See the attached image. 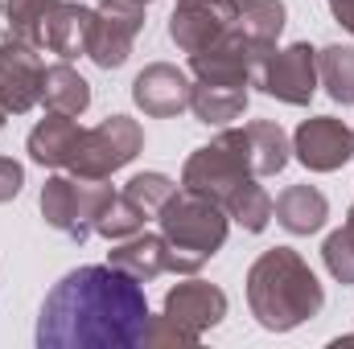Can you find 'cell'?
<instances>
[{"label": "cell", "instance_id": "1", "mask_svg": "<svg viewBox=\"0 0 354 349\" xmlns=\"http://www.w3.org/2000/svg\"><path fill=\"white\" fill-rule=\"evenodd\" d=\"M145 283L111 263H91L54 283L37 317L41 349H136L149 346Z\"/></svg>", "mask_w": 354, "mask_h": 349}, {"label": "cell", "instance_id": "2", "mask_svg": "<svg viewBox=\"0 0 354 349\" xmlns=\"http://www.w3.org/2000/svg\"><path fill=\"white\" fill-rule=\"evenodd\" d=\"M260 177L248 169L231 128H223L206 148H198L185 169H181V189H194L210 201H218L227 210L231 222H239L248 235H260L272 222V197L264 185H256Z\"/></svg>", "mask_w": 354, "mask_h": 349}, {"label": "cell", "instance_id": "3", "mask_svg": "<svg viewBox=\"0 0 354 349\" xmlns=\"http://www.w3.org/2000/svg\"><path fill=\"white\" fill-rule=\"evenodd\" d=\"M248 304L268 333H288L322 312L326 292L292 247H272L248 271Z\"/></svg>", "mask_w": 354, "mask_h": 349}, {"label": "cell", "instance_id": "4", "mask_svg": "<svg viewBox=\"0 0 354 349\" xmlns=\"http://www.w3.org/2000/svg\"><path fill=\"white\" fill-rule=\"evenodd\" d=\"M227 317V292L206 283V279H189L177 283L165 296L161 317L149 321V346H198L206 329H214Z\"/></svg>", "mask_w": 354, "mask_h": 349}, {"label": "cell", "instance_id": "5", "mask_svg": "<svg viewBox=\"0 0 354 349\" xmlns=\"http://www.w3.org/2000/svg\"><path fill=\"white\" fill-rule=\"evenodd\" d=\"M157 222H161V235L174 243L177 251L185 255H198V259H210L223 243H227V210L194 189H174L169 201L157 210Z\"/></svg>", "mask_w": 354, "mask_h": 349}, {"label": "cell", "instance_id": "6", "mask_svg": "<svg viewBox=\"0 0 354 349\" xmlns=\"http://www.w3.org/2000/svg\"><path fill=\"white\" fill-rule=\"evenodd\" d=\"M107 197H111V185H103V181L58 173L41 189V214L71 243H87L95 235V222H99V210H103Z\"/></svg>", "mask_w": 354, "mask_h": 349}, {"label": "cell", "instance_id": "7", "mask_svg": "<svg viewBox=\"0 0 354 349\" xmlns=\"http://www.w3.org/2000/svg\"><path fill=\"white\" fill-rule=\"evenodd\" d=\"M140 148H145L140 123L128 119V115H107L99 128H83L79 148H75L66 173L87 177V181H107L115 169H124L128 161H136Z\"/></svg>", "mask_w": 354, "mask_h": 349}, {"label": "cell", "instance_id": "8", "mask_svg": "<svg viewBox=\"0 0 354 349\" xmlns=\"http://www.w3.org/2000/svg\"><path fill=\"white\" fill-rule=\"evenodd\" d=\"M272 50L256 46L252 37H243L235 25L214 41L206 46L202 54H189V70L198 83H231V87H252L256 83V70Z\"/></svg>", "mask_w": 354, "mask_h": 349}, {"label": "cell", "instance_id": "9", "mask_svg": "<svg viewBox=\"0 0 354 349\" xmlns=\"http://www.w3.org/2000/svg\"><path fill=\"white\" fill-rule=\"evenodd\" d=\"M140 29H145V0H99L87 58L103 70H120Z\"/></svg>", "mask_w": 354, "mask_h": 349}, {"label": "cell", "instance_id": "10", "mask_svg": "<svg viewBox=\"0 0 354 349\" xmlns=\"http://www.w3.org/2000/svg\"><path fill=\"white\" fill-rule=\"evenodd\" d=\"M256 87L272 99H280V103L305 107L317 90V50L305 46V41L272 50L256 70Z\"/></svg>", "mask_w": 354, "mask_h": 349}, {"label": "cell", "instance_id": "11", "mask_svg": "<svg viewBox=\"0 0 354 349\" xmlns=\"http://www.w3.org/2000/svg\"><path fill=\"white\" fill-rule=\"evenodd\" d=\"M41 46L21 41V37H4L0 41V103L8 115H25L29 107L41 103V79H46V62L37 54Z\"/></svg>", "mask_w": 354, "mask_h": 349}, {"label": "cell", "instance_id": "12", "mask_svg": "<svg viewBox=\"0 0 354 349\" xmlns=\"http://www.w3.org/2000/svg\"><path fill=\"white\" fill-rule=\"evenodd\" d=\"M107 263H111V267H120V271H128L132 279L149 283V279H157V275H165V271L194 275L206 259L177 251L165 235H140V230H136L132 239H120V247L111 251V259H107Z\"/></svg>", "mask_w": 354, "mask_h": 349}, {"label": "cell", "instance_id": "13", "mask_svg": "<svg viewBox=\"0 0 354 349\" xmlns=\"http://www.w3.org/2000/svg\"><path fill=\"white\" fill-rule=\"evenodd\" d=\"M239 0H177L169 17V37L181 54H202L235 25Z\"/></svg>", "mask_w": 354, "mask_h": 349}, {"label": "cell", "instance_id": "14", "mask_svg": "<svg viewBox=\"0 0 354 349\" xmlns=\"http://www.w3.org/2000/svg\"><path fill=\"white\" fill-rule=\"evenodd\" d=\"M292 152L309 173H334L354 157V132L334 115H313L292 132Z\"/></svg>", "mask_w": 354, "mask_h": 349}, {"label": "cell", "instance_id": "15", "mask_svg": "<svg viewBox=\"0 0 354 349\" xmlns=\"http://www.w3.org/2000/svg\"><path fill=\"white\" fill-rule=\"evenodd\" d=\"M189 94H194V83L185 79V70H177L169 62H153L136 74L132 83V99L145 115L153 119H169V115H181L189 107Z\"/></svg>", "mask_w": 354, "mask_h": 349}, {"label": "cell", "instance_id": "16", "mask_svg": "<svg viewBox=\"0 0 354 349\" xmlns=\"http://www.w3.org/2000/svg\"><path fill=\"white\" fill-rule=\"evenodd\" d=\"M231 136H235V144H239L248 169L256 177H276L288 165L292 140L284 136L280 123H272V119H252V123H243V128H231Z\"/></svg>", "mask_w": 354, "mask_h": 349}, {"label": "cell", "instance_id": "17", "mask_svg": "<svg viewBox=\"0 0 354 349\" xmlns=\"http://www.w3.org/2000/svg\"><path fill=\"white\" fill-rule=\"evenodd\" d=\"M91 33H95V8L87 4H58L46 21V33H41V46L50 54H58L62 62H75L91 50Z\"/></svg>", "mask_w": 354, "mask_h": 349}, {"label": "cell", "instance_id": "18", "mask_svg": "<svg viewBox=\"0 0 354 349\" xmlns=\"http://www.w3.org/2000/svg\"><path fill=\"white\" fill-rule=\"evenodd\" d=\"M79 136H83V128H79L75 115L50 111V115L29 132L25 148H29V157H33L37 165H46V169H66L71 157H75V148H79Z\"/></svg>", "mask_w": 354, "mask_h": 349}, {"label": "cell", "instance_id": "19", "mask_svg": "<svg viewBox=\"0 0 354 349\" xmlns=\"http://www.w3.org/2000/svg\"><path fill=\"white\" fill-rule=\"evenodd\" d=\"M272 218L288 230V235H317L330 218V201L322 189L313 185H288L276 201H272Z\"/></svg>", "mask_w": 354, "mask_h": 349}, {"label": "cell", "instance_id": "20", "mask_svg": "<svg viewBox=\"0 0 354 349\" xmlns=\"http://www.w3.org/2000/svg\"><path fill=\"white\" fill-rule=\"evenodd\" d=\"M189 111H194L206 128H227L231 119H239V115L248 111V87H231V83H194Z\"/></svg>", "mask_w": 354, "mask_h": 349}, {"label": "cell", "instance_id": "21", "mask_svg": "<svg viewBox=\"0 0 354 349\" xmlns=\"http://www.w3.org/2000/svg\"><path fill=\"white\" fill-rule=\"evenodd\" d=\"M41 103H46V111L83 115V111L91 107L87 79H83L71 62H54V66H46V79H41Z\"/></svg>", "mask_w": 354, "mask_h": 349}, {"label": "cell", "instance_id": "22", "mask_svg": "<svg viewBox=\"0 0 354 349\" xmlns=\"http://www.w3.org/2000/svg\"><path fill=\"white\" fill-rule=\"evenodd\" d=\"M235 29L243 37H252L256 46L276 50V37L284 33V0H239Z\"/></svg>", "mask_w": 354, "mask_h": 349}, {"label": "cell", "instance_id": "23", "mask_svg": "<svg viewBox=\"0 0 354 349\" xmlns=\"http://www.w3.org/2000/svg\"><path fill=\"white\" fill-rule=\"evenodd\" d=\"M317 83L342 107L354 103V46H326L317 50Z\"/></svg>", "mask_w": 354, "mask_h": 349}, {"label": "cell", "instance_id": "24", "mask_svg": "<svg viewBox=\"0 0 354 349\" xmlns=\"http://www.w3.org/2000/svg\"><path fill=\"white\" fill-rule=\"evenodd\" d=\"M145 218H149V214H145L128 193H111V197L103 201V210H99L95 235H103V239L120 243V239H132V235L145 226Z\"/></svg>", "mask_w": 354, "mask_h": 349}, {"label": "cell", "instance_id": "25", "mask_svg": "<svg viewBox=\"0 0 354 349\" xmlns=\"http://www.w3.org/2000/svg\"><path fill=\"white\" fill-rule=\"evenodd\" d=\"M58 4H62V0H8V4H4V12H8V33L21 37V41L41 46L46 21H50V12H54Z\"/></svg>", "mask_w": 354, "mask_h": 349}, {"label": "cell", "instance_id": "26", "mask_svg": "<svg viewBox=\"0 0 354 349\" xmlns=\"http://www.w3.org/2000/svg\"><path fill=\"white\" fill-rule=\"evenodd\" d=\"M322 259H326V271L338 283H354V206H351V214H346V226L326 239Z\"/></svg>", "mask_w": 354, "mask_h": 349}, {"label": "cell", "instance_id": "27", "mask_svg": "<svg viewBox=\"0 0 354 349\" xmlns=\"http://www.w3.org/2000/svg\"><path fill=\"white\" fill-rule=\"evenodd\" d=\"M124 193L149 214V218H157V210L169 201V193H174V181L165 173H136L128 185H124Z\"/></svg>", "mask_w": 354, "mask_h": 349}, {"label": "cell", "instance_id": "28", "mask_svg": "<svg viewBox=\"0 0 354 349\" xmlns=\"http://www.w3.org/2000/svg\"><path fill=\"white\" fill-rule=\"evenodd\" d=\"M21 185H25V169H21L12 157H0V206L12 201V197L21 193Z\"/></svg>", "mask_w": 354, "mask_h": 349}, {"label": "cell", "instance_id": "29", "mask_svg": "<svg viewBox=\"0 0 354 349\" xmlns=\"http://www.w3.org/2000/svg\"><path fill=\"white\" fill-rule=\"evenodd\" d=\"M326 4H330L334 21H338V25H342V29L354 37V0H326Z\"/></svg>", "mask_w": 354, "mask_h": 349}, {"label": "cell", "instance_id": "30", "mask_svg": "<svg viewBox=\"0 0 354 349\" xmlns=\"http://www.w3.org/2000/svg\"><path fill=\"white\" fill-rule=\"evenodd\" d=\"M4 115H8V111H4V103H0V128H4Z\"/></svg>", "mask_w": 354, "mask_h": 349}, {"label": "cell", "instance_id": "31", "mask_svg": "<svg viewBox=\"0 0 354 349\" xmlns=\"http://www.w3.org/2000/svg\"><path fill=\"white\" fill-rule=\"evenodd\" d=\"M145 4H149V0H145Z\"/></svg>", "mask_w": 354, "mask_h": 349}]
</instances>
